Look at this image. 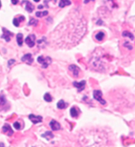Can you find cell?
<instances>
[{
    "label": "cell",
    "instance_id": "1",
    "mask_svg": "<svg viewBox=\"0 0 135 147\" xmlns=\"http://www.w3.org/2000/svg\"><path fill=\"white\" fill-rule=\"evenodd\" d=\"M111 140V131L106 127L83 129L79 135L82 147H107Z\"/></svg>",
    "mask_w": 135,
    "mask_h": 147
},
{
    "label": "cell",
    "instance_id": "2",
    "mask_svg": "<svg viewBox=\"0 0 135 147\" xmlns=\"http://www.w3.org/2000/svg\"><path fill=\"white\" fill-rule=\"evenodd\" d=\"M38 62L42 65L44 68H46L52 63V59L49 57H44L43 56H40L38 58Z\"/></svg>",
    "mask_w": 135,
    "mask_h": 147
},
{
    "label": "cell",
    "instance_id": "3",
    "mask_svg": "<svg viewBox=\"0 0 135 147\" xmlns=\"http://www.w3.org/2000/svg\"><path fill=\"white\" fill-rule=\"evenodd\" d=\"M93 97H94V98L97 101L99 102L103 105H104V104H106L105 101L102 98V93L101 91H99V90H94V92H93Z\"/></svg>",
    "mask_w": 135,
    "mask_h": 147
},
{
    "label": "cell",
    "instance_id": "4",
    "mask_svg": "<svg viewBox=\"0 0 135 147\" xmlns=\"http://www.w3.org/2000/svg\"><path fill=\"white\" fill-rule=\"evenodd\" d=\"M35 39H36L35 35H30L25 39V43L27 44L28 47H32L35 45Z\"/></svg>",
    "mask_w": 135,
    "mask_h": 147
},
{
    "label": "cell",
    "instance_id": "5",
    "mask_svg": "<svg viewBox=\"0 0 135 147\" xmlns=\"http://www.w3.org/2000/svg\"><path fill=\"white\" fill-rule=\"evenodd\" d=\"M69 70L72 73L74 77H78L80 73V68L78 67L77 66L74 64H71L69 66Z\"/></svg>",
    "mask_w": 135,
    "mask_h": 147
},
{
    "label": "cell",
    "instance_id": "6",
    "mask_svg": "<svg viewBox=\"0 0 135 147\" xmlns=\"http://www.w3.org/2000/svg\"><path fill=\"white\" fill-rule=\"evenodd\" d=\"M50 126L52 131H57L61 129V125L59 122L54 120H52L50 122Z\"/></svg>",
    "mask_w": 135,
    "mask_h": 147
},
{
    "label": "cell",
    "instance_id": "7",
    "mask_svg": "<svg viewBox=\"0 0 135 147\" xmlns=\"http://www.w3.org/2000/svg\"><path fill=\"white\" fill-rule=\"evenodd\" d=\"M2 131H3L4 133L7 134L8 136H11L13 134V131L12 128L7 123H6V124L3 125V128H2Z\"/></svg>",
    "mask_w": 135,
    "mask_h": 147
},
{
    "label": "cell",
    "instance_id": "8",
    "mask_svg": "<svg viewBox=\"0 0 135 147\" xmlns=\"http://www.w3.org/2000/svg\"><path fill=\"white\" fill-rule=\"evenodd\" d=\"M28 118L31 120L32 122L33 123H35V124L42 122V117L40 116H35L34 114H31L29 115Z\"/></svg>",
    "mask_w": 135,
    "mask_h": 147
},
{
    "label": "cell",
    "instance_id": "9",
    "mask_svg": "<svg viewBox=\"0 0 135 147\" xmlns=\"http://www.w3.org/2000/svg\"><path fill=\"white\" fill-rule=\"evenodd\" d=\"M22 60L23 62H25L26 63H27L28 64H31L33 63V58L32 57V54L30 53H28L24 55L22 58Z\"/></svg>",
    "mask_w": 135,
    "mask_h": 147
},
{
    "label": "cell",
    "instance_id": "10",
    "mask_svg": "<svg viewBox=\"0 0 135 147\" xmlns=\"http://www.w3.org/2000/svg\"><path fill=\"white\" fill-rule=\"evenodd\" d=\"M86 82L85 81H82L80 82H74L73 83V85L74 87H77L78 89V91L80 92L81 91H83L84 89V87H85Z\"/></svg>",
    "mask_w": 135,
    "mask_h": 147
},
{
    "label": "cell",
    "instance_id": "11",
    "mask_svg": "<svg viewBox=\"0 0 135 147\" xmlns=\"http://www.w3.org/2000/svg\"><path fill=\"white\" fill-rule=\"evenodd\" d=\"M3 34L2 35V38L5 39L7 41H10V39H11V37L13 35V34L11 33L9 31H8L7 30H6L5 28H3Z\"/></svg>",
    "mask_w": 135,
    "mask_h": 147
},
{
    "label": "cell",
    "instance_id": "12",
    "mask_svg": "<svg viewBox=\"0 0 135 147\" xmlns=\"http://www.w3.org/2000/svg\"><path fill=\"white\" fill-rule=\"evenodd\" d=\"M42 137L47 139V141H49V140H50L51 139H53V138L54 137V135H53V134L52 133V131H46V132H45L44 134L42 135Z\"/></svg>",
    "mask_w": 135,
    "mask_h": 147
},
{
    "label": "cell",
    "instance_id": "13",
    "mask_svg": "<svg viewBox=\"0 0 135 147\" xmlns=\"http://www.w3.org/2000/svg\"><path fill=\"white\" fill-rule=\"evenodd\" d=\"M24 3H25V9H26V11H28V12H32L33 11L34 7V6L32 5V3L28 2V1H24Z\"/></svg>",
    "mask_w": 135,
    "mask_h": 147
},
{
    "label": "cell",
    "instance_id": "14",
    "mask_svg": "<svg viewBox=\"0 0 135 147\" xmlns=\"http://www.w3.org/2000/svg\"><path fill=\"white\" fill-rule=\"evenodd\" d=\"M67 104L65 103V101L63 100H61L58 102L57 104V106L59 109H64L67 107Z\"/></svg>",
    "mask_w": 135,
    "mask_h": 147
},
{
    "label": "cell",
    "instance_id": "15",
    "mask_svg": "<svg viewBox=\"0 0 135 147\" xmlns=\"http://www.w3.org/2000/svg\"><path fill=\"white\" fill-rule=\"evenodd\" d=\"M17 41L18 45L19 46H21L23 43V35L22 34H18L17 35Z\"/></svg>",
    "mask_w": 135,
    "mask_h": 147
},
{
    "label": "cell",
    "instance_id": "16",
    "mask_svg": "<svg viewBox=\"0 0 135 147\" xmlns=\"http://www.w3.org/2000/svg\"><path fill=\"white\" fill-rule=\"evenodd\" d=\"M71 1L70 0H61L59 2V6L60 7H64L65 6L71 5Z\"/></svg>",
    "mask_w": 135,
    "mask_h": 147
},
{
    "label": "cell",
    "instance_id": "17",
    "mask_svg": "<svg viewBox=\"0 0 135 147\" xmlns=\"http://www.w3.org/2000/svg\"><path fill=\"white\" fill-rule=\"evenodd\" d=\"M70 113H71V115L72 117H73V118L77 117L78 115L77 110L76 109V108H74V107L71 108V110H70Z\"/></svg>",
    "mask_w": 135,
    "mask_h": 147
},
{
    "label": "cell",
    "instance_id": "18",
    "mask_svg": "<svg viewBox=\"0 0 135 147\" xmlns=\"http://www.w3.org/2000/svg\"><path fill=\"white\" fill-rule=\"evenodd\" d=\"M104 33L100 32L98 33L96 35V38L98 41H102L103 39L104 38Z\"/></svg>",
    "mask_w": 135,
    "mask_h": 147
},
{
    "label": "cell",
    "instance_id": "19",
    "mask_svg": "<svg viewBox=\"0 0 135 147\" xmlns=\"http://www.w3.org/2000/svg\"><path fill=\"white\" fill-rule=\"evenodd\" d=\"M23 17H24V16H20L19 18H16V19H15L13 20L14 25H15V26H19V24H20V21L21 20V19H22Z\"/></svg>",
    "mask_w": 135,
    "mask_h": 147
},
{
    "label": "cell",
    "instance_id": "20",
    "mask_svg": "<svg viewBox=\"0 0 135 147\" xmlns=\"http://www.w3.org/2000/svg\"><path fill=\"white\" fill-rule=\"evenodd\" d=\"M44 98L46 102H49L50 103V102L52 101V96L50 95L49 93H46L44 97Z\"/></svg>",
    "mask_w": 135,
    "mask_h": 147
},
{
    "label": "cell",
    "instance_id": "21",
    "mask_svg": "<svg viewBox=\"0 0 135 147\" xmlns=\"http://www.w3.org/2000/svg\"><path fill=\"white\" fill-rule=\"evenodd\" d=\"M123 35L125 36V37H129L131 39H134V36L132 35L131 33H130L129 32H127V31H125L123 33Z\"/></svg>",
    "mask_w": 135,
    "mask_h": 147
},
{
    "label": "cell",
    "instance_id": "22",
    "mask_svg": "<svg viewBox=\"0 0 135 147\" xmlns=\"http://www.w3.org/2000/svg\"><path fill=\"white\" fill-rule=\"evenodd\" d=\"M6 103V99L3 95H0V106H3Z\"/></svg>",
    "mask_w": 135,
    "mask_h": 147
},
{
    "label": "cell",
    "instance_id": "23",
    "mask_svg": "<svg viewBox=\"0 0 135 147\" xmlns=\"http://www.w3.org/2000/svg\"><path fill=\"white\" fill-rule=\"evenodd\" d=\"M36 16L38 17H41V16H46V15H47V11H44V12H37L36 13Z\"/></svg>",
    "mask_w": 135,
    "mask_h": 147
},
{
    "label": "cell",
    "instance_id": "24",
    "mask_svg": "<svg viewBox=\"0 0 135 147\" xmlns=\"http://www.w3.org/2000/svg\"><path fill=\"white\" fill-rule=\"evenodd\" d=\"M13 126H14V127L16 129H21V123H20L19 122L17 121L16 122H15L13 123Z\"/></svg>",
    "mask_w": 135,
    "mask_h": 147
},
{
    "label": "cell",
    "instance_id": "25",
    "mask_svg": "<svg viewBox=\"0 0 135 147\" xmlns=\"http://www.w3.org/2000/svg\"><path fill=\"white\" fill-rule=\"evenodd\" d=\"M15 62V60H10L8 62V65L11 66V64H13Z\"/></svg>",
    "mask_w": 135,
    "mask_h": 147
},
{
    "label": "cell",
    "instance_id": "26",
    "mask_svg": "<svg viewBox=\"0 0 135 147\" xmlns=\"http://www.w3.org/2000/svg\"><path fill=\"white\" fill-rule=\"evenodd\" d=\"M11 1H12V3H13V4H14V5H16L17 3H18V0H11Z\"/></svg>",
    "mask_w": 135,
    "mask_h": 147
},
{
    "label": "cell",
    "instance_id": "27",
    "mask_svg": "<svg viewBox=\"0 0 135 147\" xmlns=\"http://www.w3.org/2000/svg\"><path fill=\"white\" fill-rule=\"evenodd\" d=\"M34 1H36V2H38V1H40V0H34Z\"/></svg>",
    "mask_w": 135,
    "mask_h": 147
},
{
    "label": "cell",
    "instance_id": "28",
    "mask_svg": "<svg viewBox=\"0 0 135 147\" xmlns=\"http://www.w3.org/2000/svg\"><path fill=\"white\" fill-rule=\"evenodd\" d=\"M0 7H1V2H0Z\"/></svg>",
    "mask_w": 135,
    "mask_h": 147
}]
</instances>
